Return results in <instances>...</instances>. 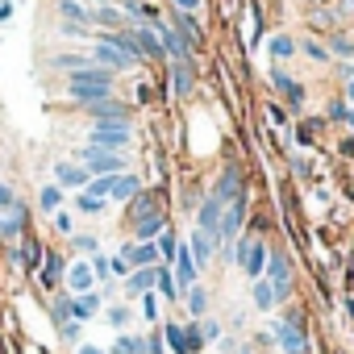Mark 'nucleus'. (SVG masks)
I'll list each match as a JSON object with an SVG mask.
<instances>
[{"instance_id": "1", "label": "nucleus", "mask_w": 354, "mask_h": 354, "mask_svg": "<svg viewBox=\"0 0 354 354\" xmlns=\"http://www.w3.org/2000/svg\"><path fill=\"white\" fill-rule=\"evenodd\" d=\"M129 125L125 121H96L92 125V133H88V146L92 150H113V154H121L125 146H129Z\"/></svg>"}, {"instance_id": "2", "label": "nucleus", "mask_w": 354, "mask_h": 354, "mask_svg": "<svg viewBox=\"0 0 354 354\" xmlns=\"http://www.w3.org/2000/svg\"><path fill=\"white\" fill-rule=\"evenodd\" d=\"M242 217H246V192H238V196L225 205V213H221V225H217V242H221V246L234 250V234L242 230Z\"/></svg>"}, {"instance_id": "3", "label": "nucleus", "mask_w": 354, "mask_h": 354, "mask_svg": "<svg viewBox=\"0 0 354 354\" xmlns=\"http://www.w3.org/2000/svg\"><path fill=\"white\" fill-rule=\"evenodd\" d=\"M84 171L92 175H121L125 171V158L121 154H113V150H92V146H84Z\"/></svg>"}, {"instance_id": "4", "label": "nucleus", "mask_w": 354, "mask_h": 354, "mask_svg": "<svg viewBox=\"0 0 354 354\" xmlns=\"http://www.w3.org/2000/svg\"><path fill=\"white\" fill-rule=\"evenodd\" d=\"M275 342L283 346V354H304V350H308V337H304L300 317H283V321L275 325Z\"/></svg>"}, {"instance_id": "5", "label": "nucleus", "mask_w": 354, "mask_h": 354, "mask_svg": "<svg viewBox=\"0 0 354 354\" xmlns=\"http://www.w3.org/2000/svg\"><path fill=\"white\" fill-rule=\"evenodd\" d=\"M267 283L275 288L279 300L292 292V259L288 254H267Z\"/></svg>"}, {"instance_id": "6", "label": "nucleus", "mask_w": 354, "mask_h": 354, "mask_svg": "<svg viewBox=\"0 0 354 354\" xmlns=\"http://www.w3.org/2000/svg\"><path fill=\"white\" fill-rule=\"evenodd\" d=\"M238 263H242V271L250 275V279H263V271H267V246L263 242H242L238 246Z\"/></svg>"}, {"instance_id": "7", "label": "nucleus", "mask_w": 354, "mask_h": 354, "mask_svg": "<svg viewBox=\"0 0 354 354\" xmlns=\"http://www.w3.org/2000/svg\"><path fill=\"white\" fill-rule=\"evenodd\" d=\"M67 92H71V100H75V104L92 109V104H100V100H109V96H113V84H67Z\"/></svg>"}, {"instance_id": "8", "label": "nucleus", "mask_w": 354, "mask_h": 354, "mask_svg": "<svg viewBox=\"0 0 354 354\" xmlns=\"http://www.w3.org/2000/svg\"><path fill=\"white\" fill-rule=\"evenodd\" d=\"M96 42H109V46H117L129 63H142V50H138L133 34H125V30H100V34H96Z\"/></svg>"}, {"instance_id": "9", "label": "nucleus", "mask_w": 354, "mask_h": 354, "mask_svg": "<svg viewBox=\"0 0 354 354\" xmlns=\"http://www.w3.org/2000/svg\"><path fill=\"white\" fill-rule=\"evenodd\" d=\"M121 259L129 263V271H142V267H154V263H158V250H154L150 242H129V246L121 250Z\"/></svg>"}, {"instance_id": "10", "label": "nucleus", "mask_w": 354, "mask_h": 354, "mask_svg": "<svg viewBox=\"0 0 354 354\" xmlns=\"http://www.w3.org/2000/svg\"><path fill=\"white\" fill-rule=\"evenodd\" d=\"M271 84L283 92V100H288L292 109H300V104H304V88H300V84H296V80H292L283 67H271Z\"/></svg>"}, {"instance_id": "11", "label": "nucleus", "mask_w": 354, "mask_h": 354, "mask_svg": "<svg viewBox=\"0 0 354 354\" xmlns=\"http://www.w3.org/2000/svg\"><path fill=\"white\" fill-rule=\"evenodd\" d=\"M221 213H225V205H221V201H213V196H209V201H201V217H196V221H201V234H205V238H213V242H217Z\"/></svg>"}, {"instance_id": "12", "label": "nucleus", "mask_w": 354, "mask_h": 354, "mask_svg": "<svg viewBox=\"0 0 354 354\" xmlns=\"http://www.w3.org/2000/svg\"><path fill=\"white\" fill-rule=\"evenodd\" d=\"M238 192H242V171H238V167H225V171H221V180H217V188H213V201L230 205Z\"/></svg>"}, {"instance_id": "13", "label": "nucleus", "mask_w": 354, "mask_h": 354, "mask_svg": "<svg viewBox=\"0 0 354 354\" xmlns=\"http://www.w3.org/2000/svg\"><path fill=\"white\" fill-rule=\"evenodd\" d=\"M55 180H59V188H88V180H92V175L84 171V167H75V162H59L55 167Z\"/></svg>"}, {"instance_id": "14", "label": "nucleus", "mask_w": 354, "mask_h": 354, "mask_svg": "<svg viewBox=\"0 0 354 354\" xmlns=\"http://www.w3.org/2000/svg\"><path fill=\"white\" fill-rule=\"evenodd\" d=\"M96 63L104 67V71H125V67H133L117 46H109V42H96Z\"/></svg>"}, {"instance_id": "15", "label": "nucleus", "mask_w": 354, "mask_h": 354, "mask_svg": "<svg viewBox=\"0 0 354 354\" xmlns=\"http://www.w3.org/2000/svg\"><path fill=\"white\" fill-rule=\"evenodd\" d=\"M63 279H67V288H71L75 296H84V292H92V279H96V275H92V267H88V263H75V267H67V275H63Z\"/></svg>"}, {"instance_id": "16", "label": "nucleus", "mask_w": 354, "mask_h": 354, "mask_svg": "<svg viewBox=\"0 0 354 354\" xmlns=\"http://www.w3.org/2000/svg\"><path fill=\"white\" fill-rule=\"evenodd\" d=\"M21 230H26V209L21 205L0 213V238H21Z\"/></svg>"}, {"instance_id": "17", "label": "nucleus", "mask_w": 354, "mask_h": 354, "mask_svg": "<svg viewBox=\"0 0 354 354\" xmlns=\"http://www.w3.org/2000/svg\"><path fill=\"white\" fill-rule=\"evenodd\" d=\"M88 113H92L96 121H125V125H129V109H125V104H117L113 96H109V100H100V104H92Z\"/></svg>"}, {"instance_id": "18", "label": "nucleus", "mask_w": 354, "mask_h": 354, "mask_svg": "<svg viewBox=\"0 0 354 354\" xmlns=\"http://www.w3.org/2000/svg\"><path fill=\"white\" fill-rule=\"evenodd\" d=\"M162 230H167V217H162V213H150V217L133 221V238H138V242H150V238H158Z\"/></svg>"}, {"instance_id": "19", "label": "nucleus", "mask_w": 354, "mask_h": 354, "mask_svg": "<svg viewBox=\"0 0 354 354\" xmlns=\"http://www.w3.org/2000/svg\"><path fill=\"white\" fill-rule=\"evenodd\" d=\"M171 30L180 34V42H184L188 50H192V46L201 42V26H196V17H192V13H180V17H175V26H171Z\"/></svg>"}, {"instance_id": "20", "label": "nucleus", "mask_w": 354, "mask_h": 354, "mask_svg": "<svg viewBox=\"0 0 354 354\" xmlns=\"http://www.w3.org/2000/svg\"><path fill=\"white\" fill-rule=\"evenodd\" d=\"M133 42H138V50H142V59H146V55H150V59H162L158 34H154L150 26H138V30H133Z\"/></svg>"}, {"instance_id": "21", "label": "nucleus", "mask_w": 354, "mask_h": 354, "mask_svg": "<svg viewBox=\"0 0 354 354\" xmlns=\"http://www.w3.org/2000/svg\"><path fill=\"white\" fill-rule=\"evenodd\" d=\"M125 292H129V296H146V292H154V267L129 271V279H125Z\"/></svg>"}, {"instance_id": "22", "label": "nucleus", "mask_w": 354, "mask_h": 354, "mask_svg": "<svg viewBox=\"0 0 354 354\" xmlns=\"http://www.w3.org/2000/svg\"><path fill=\"white\" fill-rule=\"evenodd\" d=\"M96 308H100V296H96V292L75 296V300H71V321H88V317H96Z\"/></svg>"}, {"instance_id": "23", "label": "nucleus", "mask_w": 354, "mask_h": 354, "mask_svg": "<svg viewBox=\"0 0 354 354\" xmlns=\"http://www.w3.org/2000/svg\"><path fill=\"white\" fill-rule=\"evenodd\" d=\"M188 250H192L196 271H201V267H209V259H213V238H205V234L196 230V234H192V242H188Z\"/></svg>"}, {"instance_id": "24", "label": "nucleus", "mask_w": 354, "mask_h": 354, "mask_svg": "<svg viewBox=\"0 0 354 354\" xmlns=\"http://www.w3.org/2000/svg\"><path fill=\"white\" fill-rule=\"evenodd\" d=\"M138 192H142L138 175H117V180H113V196H109V201H133Z\"/></svg>"}, {"instance_id": "25", "label": "nucleus", "mask_w": 354, "mask_h": 354, "mask_svg": "<svg viewBox=\"0 0 354 354\" xmlns=\"http://www.w3.org/2000/svg\"><path fill=\"white\" fill-rule=\"evenodd\" d=\"M154 288H158V296H167V300H180V288H175V275H171L167 263L154 267Z\"/></svg>"}, {"instance_id": "26", "label": "nucleus", "mask_w": 354, "mask_h": 354, "mask_svg": "<svg viewBox=\"0 0 354 354\" xmlns=\"http://www.w3.org/2000/svg\"><path fill=\"white\" fill-rule=\"evenodd\" d=\"M171 84H175V96H188L192 92V59L171 67Z\"/></svg>"}, {"instance_id": "27", "label": "nucleus", "mask_w": 354, "mask_h": 354, "mask_svg": "<svg viewBox=\"0 0 354 354\" xmlns=\"http://www.w3.org/2000/svg\"><path fill=\"white\" fill-rule=\"evenodd\" d=\"M59 13H63L71 26H84V30H88V21H92V13L80 5V0H59Z\"/></svg>"}, {"instance_id": "28", "label": "nucleus", "mask_w": 354, "mask_h": 354, "mask_svg": "<svg viewBox=\"0 0 354 354\" xmlns=\"http://www.w3.org/2000/svg\"><path fill=\"white\" fill-rule=\"evenodd\" d=\"M63 275H67V263H63L59 254H46V263H42V283H46V288H55Z\"/></svg>"}, {"instance_id": "29", "label": "nucleus", "mask_w": 354, "mask_h": 354, "mask_svg": "<svg viewBox=\"0 0 354 354\" xmlns=\"http://www.w3.org/2000/svg\"><path fill=\"white\" fill-rule=\"evenodd\" d=\"M59 205H63V188H59V184H46V188L38 192V209H42V213H59Z\"/></svg>"}, {"instance_id": "30", "label": "nucleus", "mask_w": 354, "mask_h": 354, "mask_svg": "<svg viewBox=\"0 0 354 354\" xmlns=\"http://www.w3.org/2000/svg\"><path fill=\"white\" fill-rule=\"evenodd\" d=\"M113 180H117V175H96V180H88L84 192H88L92 201H109V196H113Z\"/></svg>"}, {"instance_id": "31", "label": "nucleus", "mask_w": 354, "mask_h": 354, "mask_svg": "<svg viewBox=\"0 0 354 354\" xmlns=\"http://www.w3.org/2000/svg\"><path fill=\"white\" fill-rule=\"evenodd\" d=\"M162 337H167V346H171L175 354H188V337H184V325H175V321H167Z\"/></svg>"}, {"instance_id": "32", "label": "nucleus", "mask_w": 354, "mask_h": 354, "mask_svg": "<svg viewBox=\"0 0 354 354\" xmlns=\"http://www.w3.org/2000/svg\"><path fill=\"white\" fill-rule=\"evenodd\" d=\"M271 304H279V296H275V288L267 283V279H254V308H271Z\"/></svg>"}, {"instance_id": "33", "label": "nucleus", "mask_w": 354, "mask_h": 354, "mask_svg": "<svg viewBox=\"0 0 354 354\" xmlns=\"http://www.w3.org/2000/svg\"><path fill=\"white\" fill-rule=\"evenodd\" d=\"M184 300H188V308H192V317H205V308H209V292H205L201 283H192V288L184 292Z\"/></svg>"}, {"instance_id": "34", "label": "nucleus", "mask_w": 354, "mask_h": 354, "mask_svg": "<svg viewBox=\"0 0 354 354\" xmlns=\"http://www.w3.org/2000/svg\"><path fill=\"white\" fill-rule=\"evenodd\" d=\"M113 354H146V337H129V333H121L117 346H113Z\"/></svg>"}, {"instance_id": "35", "label": "nucleus", "mask_w": 354, "mask_h": 354, "mask_svg": "<svg viewBox=\"0 0 354 354\" xmlns=\"http://www.w3.org/2000/svg\"><path fill=\"white\" fill-rule=\"evenodd\" d=\"M175 246H180V238H175L171 230H162V234H158V246H154V250H158V259H167V267H171V259H175Z\"/></svg>"}, {"instance_id": "36", "label": "nucleus", "mask_w": 354, "mask_h": 354, "mask_svg": "<svg viewBox=\"0 0 354 354\" xmlns=\"http://www.w3.org/2000/svg\"><path fill=\"white\" fill-rule=\"evenodd\" d=\"M50 63H55V67H63L67 75H75L80 67H88V59H84V55H55Z\"/></svg>"}, {"instance_id": "37", "label": "nucleus", "mask_w": 354, "mask_h": 354, "mask_svg": "<svg viewBox=\"0 0 354 354\" xmlns=\"http://www.w3.org/2000/svg\"><path fill=\"white\" fill-rule=\"evenodd\" d=\"M129 209H133V221H142V217H150V213H158V209H154V196H146V192H138Z\"/></svg>"}, {"instance_id": "38", "label": "nucleus", "mask_w": 354, "mask_h": 354, "mask_svg": "<svg viewBox=\"0 0 354 354\" xmlns=\"http://www.w3.org/2000/svg\"><path fill=\"white\" fill-rule=\"evenodd\" d=\"M292 50H296V42H292L288 34H275V38H271V55H275V59H288Z\"/></svg>"}, {"instance_id": "39", "label": "nucleus", "mask_w": 354, "mask_h": 354, "mask_svg": "<svg viewBox=\"0 0 354 354\" xmlns=\"http://www.w3.org/2000/svg\"><path fill=\"white\" fill-rule=\"evenodd\" d=\"M71 205H75V209H80V213H88V217H92V213H100V209H104V201H92V196H88V192H80V196H75V201H71Z\"/></svg>"}, {"instance_id": "40", "label": "nucleus", "mask_w": 354, "mask_h": 354, "mask_svg": "<svg viewBox=\"0 0 354 354\" xmlns=\"http://www.w3.org/2000/svg\"><path fill=\"white\" fill-rule=\"evenodd\" d=\"M300 50H304L308 59H317V63H329V50H325V46H317V42H308V38L300 42Z\"/></svg>"}, {"instance_id": "41", "label": "nucleus", "mask_w": 354, "mask_h": 354, "mask_svg": "<svg viewBox=\"0 0 354 354\" xmlns=\"http://www.w3.org/2000/svg\"><path fill=\"white\" fill-rule=\"evenodd\" d=\"M142 317H146V321H154V317H158V296H154V292H146V296H142Z\"/></svg>"}, {"instance_id": "42", "label": "nucleus", "mask_w": 354, "mask_h": 354, "mask_svg": "<svg viewBox=\"0 0 354 354\" xmlns=\"http://www.w3.org/2000/svg\"><path fill=\"white\" fill-rule=\"evenodd\" d=\"M109 325H113V329H125V325H129V308H121V304L109 308Z\"/></svg>"}, {"instance_id": "43", "label": "nucleus", "mask_w": 354, "mask_h": 354, "mask_svg": "<svg viewBox=\"0 0 354 354\" xmlns=\"http://www.w3.org/2000/svg\"><path fill=\"white\" fill-rule=\"evenodd\" d=\"M75 250H80V254H96V238H92V234H80V238H75Z\"/></svg>"}, {"instance_id": "44", "label": "nucleus", "mask_w": 354, "mask_h": 354, "mask_svg": "<svg viewBox=\"0 0 354 354\" xmlns=\"http://www.w3.org/2000/svg\"><path fill=\"white\" fill-rule=\"evenodd\" d=\"M329 117H333V121H346V125H354V113H350L346 104H329Z\"/></svg>"}, {"instance_id": "45", "label": "nucleus", "mask_w": 354, "mask_h": 354, "mask_svg": "<svg viewBox=\"0 0 354 354\" xmlns=\"http://www.w3.org/2000/svg\"><path fill=\"white\" fill-rule=\"evenodd\" d=\"M333 55H354V42L350 38H333Z\"/></svg>"}, {"instance_id": "46", "label": "nucleus", "mask_w": 354, "mask_h": 354, "mask_svg": "<svg viewBox=\"0 0 354 354\" xmlns=\"http://www.w3.org/2000/svg\"><path fill=\"white\" fill-rule=\"evenodd\" d=\"M21 263L26 267H38V246H21Z\"/></svg>"}, {"instance_id": "47", "label": "nucleus", "mask_w": 354, "mask_h": 354, "mask_svg": "<svg viewBox=\"0 0 354 354\" xmlns=\"http://www.w3.org/2000/svg\"><path fill=\"white\" fill-rule=\"evenodd\" d=\"M88 267H92V275H100V279H104V275H113V271H109V259H92Z\"/></svg>"}, {"instance_id": "48", "label": "nucleus", "mask_w": 354, "mask_h": 354, "mask_svg": "<svg viewBox=\"0 0 354 354\" xmlns=\"http://www.w3.org/2000/svg\"><path fill=\"white\" fill-rule=\"evenodd\" d=\"M109 271H113V275H129V263L117 254V259H109Z\"/></svg>"}, {"instance_id": "49", "label": "nucleus", "mask_w": 354, "mask_h": 354, "mask_svg": "<svg viewBox=\"0 0 354 354\" xmlns=\"http://www.w3.org/2000/svg\"><path fill=\"white\" fill-rule=\"evenodd\" d=\"M171 5L180 9V13H196V9H201V0H171Z\"/></svg>"}, {"instance_id": "50", "label": "nucleus", "mask_w": 354, "mask_h": 354, "mask_svg": "<svg viewBox=\"0 0 354 354\" xmlns=\"http://www.w3.org/2000/svg\"><path fill=\"white\" fill-rule=\"evenodd\" d=\"M13 205H17V201H13V192H9L5 184H0V213H5V209H13Z\"/></svg>"}, {"instance_id": "51", "label": "nucleus", "mask_w": 354, "mask_h": 354, "mask_svg": "<svg viewBox=\"0 0 354 354\" xmlns=\"http://www.w3.org/2000/svg\"><path fill=\"white\" fill-rule=\"evenodd\" d=\"M201 337H221V325H217V321H205V329H201Z\"/></svg>"}, {"instance_id": "52", "label": "nucleus", "mask_w": 354, "mask_h": 354, "mask_svg": "<svg viewBox=\"0 0 354 354\" xmlns=\"http://www.w3.org/2000/svg\"><path fill=\"white\" fill-rule=\"evenodd\" d=\"M63 34H67V38H84L88 30H84V26H71V21H67V26H63Z\"/></svg>"}, {"instance_id": "53", "label": "nucleus", "mask_w": 354, "mask_h": 354, "mask_svg": "<svg viewBox=\"0 0 354 354\" xmlns=\"http://www.w3.org/2000/svg\"><path fill=\"white\" fill-rule=\"evenodd\" d=\"M55 225H59V234H71V217H67V213H59Z\"/></svg>"}, {"instance_id": "54", "label": "nucleus", "mask_w": 354, "mask_h": 354, "mask_svg": "<svg viewBox=\"0 0 354 354\" xmlns=\"http://www.w3.org/2000/svg\"><path fill=\"white\" fill-rule=\"evenodd\" d=\"M63 337H67V342H75V337H80V325H75V321H67V325H63Z\"/></svg>"}, {"instance_id": "55", "label": "nucleus", "mask_w": 354, "mask_h": 354, "mask_svg": "<svg viewBox=\"0 0 354 354\" xmlns=\"http://www.w3.org/2000/svg\"><path fill=\"white\" fill-rule=\"evenodd\" d=\"M96 17H100V21H104V26H113V21H117V13H113V9H109V5H104V9H100V13H96Z\"/></svg>"}, {"instance_id": "56", "label": "nucleus", "mask_w": 354, "mask_h": 354, "mask_svg": "<svg viewBox=\"0 0 354 354\" xmlns=\"http://www.w3.org/2000/svg\"><path fill=\"white\" fill-rule=\"evenodd\" d=\"M13 17V0H5V5H0V21H9Z\"/></svg>"}, {"instance_id": "57", "label": "nucleus", "mask_w": 354, "mask_h": 354, "mask_svg": "<svg viewBox=\"0 0 354 354\" xmlns=\"http://www.w3.org/2000/svg\"><path fill=\"white\" fill-rule=\"evenodd\" d=\"M80 354H104V350H100V346H84Z\"/></svg>"}, {"instance_id": "58", "label": "nucleus", "mask_w": 354, "mask_h": 354, "mask_svg": "<svg viewBox=\"0 0 354 354\" xmlns=\"http://www.w3.org/2000/svg\"><path fill=\"white\" fill-rule=\"evenodd\" d=\"M350 92H354V67H350Z\"/></svg>"}]
</instances>
